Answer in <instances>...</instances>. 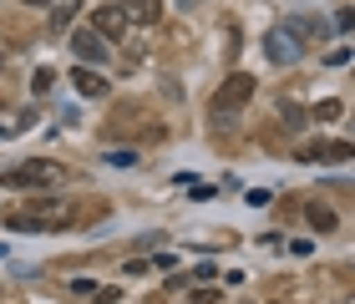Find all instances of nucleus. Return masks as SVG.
Segmentation results:
<instances>
[{"mask_svg": "<svg viewBox=\"0 0 355 304\" xmlns=\"http://www.w3.org/2000/svg\"><path fill=\"white\" fill-rule=\"evenodd\" d=\"M249 97H254V76L249 71H234L229 82L214 91V122H234V111L244 107Z\"/></svg>", "mask_w": 355, "mask_h": 304, "instance_id": "2", "label": "nucleus"}, {"mask_svg": "<svg viewBox=\"0 0 355 304\" xmlns=\"http://www.w3.org/2000/svg\"><path fill=\"white\" fill-rule=\"evenodd\" d=\"M340 111H345V107H340V102L330 97V102H320V107H315V122H335V117H340Z\"/></svg>", "mask_w": 355, "mask_h": 304, "instance_id": "11", "label": "nucleus"}, {"mask_svg": "<svg viewBox=\"0 0 355 304\" xmlns=\"http://www.w3.org/2000/svg\"><path fill=\"white\" fill-rule=\"evenodd\" d=\"M304 218H310L315 233H330V229H335V213H330L325 203H310V208H304Z\"/></svg>", "mask_w": 355, "mask_h": 304, "instance_id": "9", "label": "nucleus"}, {"mask_svg": "<svg viewBox=\"0 0 355 304\" xmlns=\"http://www.w3.org/2000/svg\"><path fill=\"white\" fill-rule=\"evenodd\" d=\"M71 51L87 61V66H102V61L112 56V41H102L96 30H71Z\"/></svg>", "mask_w": 355, "mask_h": 304, "instance_id": "6", "label": "nucleus"}, {"mask_svg": "<svg viewBox=\"0 0 355 304\" xmlns=\"http://www.w3.org/2000/svg\"><path fill=\"white\" fill-rule=\"evenodd\" d=\"M92 30H96L102 41H122L127 30H132V21H127V10H122V6H102V10L92 15Z\"/></svg>", "mask_w": 355, "mask_h": 304, "instance_id": "5", "label": "nucleus"}, {"mask_svg": "<svg viewBox=\"0 0 355 304\" xmlns=\"http://www.w3.org/2000/svg\"><path fill=\"white\" fill-rule=\"evenodd\" d=\"M71 82H76V91H82V97H102V91H107V82H102V76H96L92 66L71 71Z\"/></svg>", "mask_w": 355, "mask_h": 304, "instance_id": "8", "label": "nucleus"}, {"mask_svg": "<svg viewBox=\"0 0 355 304\" xmlns=\"http://www.w3.org/2000/svg\"><path fill=\"white\" fill-rule=\"evenodd\" d=\"M193 203H208V198H218V188H208V183H193V193H188Z\"/></svg>", "mask_w": 355, "mask_h": 304, "instance_id": "14", "label": "nucleus"}, {"mask_svg": "<svg viewBox=\"0 0 355 304\" xmlns=\"http://www.w3.org/2000/svg\"><path fill=\"white\" fill-rule=\"evenodd\" d=\"M300 51H304V41H300L295 26H279V30H269V36H264V56L274 61V66H295Z\"/></svg>", "mask_w": 355, "mask_h": 304, "instance_id": "3", "label": "nucleus"}, {"mask_svg": "<svg viewBox=\"0 0 355 304\" xmlns=\"http://www.w3.org/2000/svg\"><path fill=\"white\" fill-rule=\"evenodd\" d=\"M107 163H112V168H132V163H137V152H127V147H117V152H107Z\"/></svg>", "mask_w": 355, "mask_h": 304, "instance_id": "12", "label": "nucleus"}, {"mask_svg": "<svg viewBox=\"0 0 355 304\" xmlns=\"http://www.w3.org/2000/svg\"><path fill=\"white\" fill-rule=\"evenodd\" d=\"M61 218H67V208H61L56 198H36V203H26V208H10V213H6L10 233H46V229H56Z\"/></svg>", "mask_w": 355, "mask_h": 304, "instance_id": "1", "label": "nucleus"}, {"mask_svg": "<svg viewBox=\"0 0 355 304\" xmlns=\"http://www.w3.org/2000/svg\"><path fill=\"white\" fill-rule=\"evenodd\" d=\"M345 61H350V46H335V51L325 56V66H345Z\"/></svg>", "mask_w": 355, "mask_h": 304, "instance_id": "15", "label": "nucleus"}, {"mask_svg": "<svg viewBox=\"0 0 355 304\" xmlns=\"http://www.w3.org/2000/svg\"><path fill=\"white\" fill-rule=\"evenodd\" d=\"M0 66H6V51H0Z\"/></svg>", "mask_w": 355, "mask_h": 304, "instance_id": "18", "label": "nucleus"}, {"mask_svg": "<svg viewBox=\"0 0 355 304\" xmlns=\"http://www.w3.org/2000/svg\"><path fill=\"white\" fill-rule=\"evenodd\" d=\"M71 15H76V10H71V6H61V10H56V15H51V30H56V26H71Z\"/></svg>", "mask_w": 355, "mask_h": 304, "instance_id": "16", "label": "nucleus"}, {"mask_svg": "<svg viewBox=\"0 0 355 304\" xmlns=\"http://www.w3.org/2000/svg\"><path fill=\"white\" fill-rule=\"evenodd\" d=\"M269 198H274L269 188H254V193H244V203H249V208H269Z\"/></svg>", "mask_w": 355, "mask_h": 304, "instance_id": "13", "label": "nucleus"}, {"mask_svg": "<svg viewBox=\"0 0 355 304\" xmlns=\"http://www.w3.org/2000/svg\"><path fill=\"white\" fill-rule=\"evenodd\" d=\"M122 10H127L132 26H157L163 21V0H122Z\"/></svg>", "mask_w": 355, "mask_h": 304, "instance_id": "7", "label": "nucleus"}, {"mask_svg": "<svg viewBox=\"0 0 355 304\" xmlns=\"http://www.w3.org/2000/svg\"><path fill=\"white\" fill-rule=\"evenodd\" d=\"M56 87V76H51V66H41L36 76H31V91H36V97H46V91Z\"/></svg>", "mask_w": 355, "mask_h": 304, "instance_id": "10", "label": "nucleus"}, {"mask_svg": "<svg viewBox=\"0 0 355 304\" xmlns=\"http://www.w3.org/2000/svg\"><path fill=\"white\" fill-rule=\"evenodd\" d=\"M10 183L15 188H56L61 183V168L51 163V157H31V163H21L10 172Z\"/></svg>", "mask_w": 355, "mask_h": 304, "instance_id": "4", "label": "nucleus"}, {"mask_svg": "<svg viewBox=\"0 0 355 304\" xmlns=\"http://www.w3.org/2000/svg\"><path fill=\"white\" fill-rule=\"evenodd\" d=\"M21 6H51V0H21Z\"/></svg>", "mask_w": 355, "mask_h": 304, "instance_id": "17", "label": "nucleus"}]
</instances>
